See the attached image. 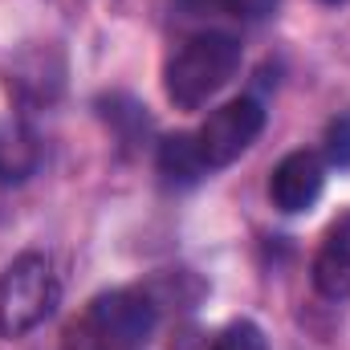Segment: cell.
<instances>
[{"label": "cell", "mask_w": 350, "mask_h": 350, "mask_svg": "<svg viewBox=\"0 0 350 350\" xmlns=\"http://www.w3.org/2000/svg\"><path fill=\"white\" fill-rule=\"evenodd\" d=\"M155 322H159V306L147 297V289H110L90 306V330L106 347L118 350L139 347L155 330Z\"/></svg>", "instance_id": "4"}, {"label": "cell", "mask_w": 350, "mask_h": 350, "mask_svg": "<svg viewBox=\"0 0 350 350\" xmlns=\"http://www.w3.org/2000/svg\"><path fill=\"white\" fill-rule=\"evenodd\" d=\"M159 172L172 183H196L200 175H208V163L200 155L196 135H172L159 143Z\"/></svg>", "instance_id": "8"}, {"label": "cell", "mask_w": 350, "mask_h": 350, "mask_svg": "<svg viewBox=\"0 0 350 350\" xmlns=\"http://www.w3.org/2000/svg\"><path fill=\"white\" fill-rule=\"evenodd\" d=\"M261 131H265V110L257 98H232L220 110H212L204 118V126L196 131V143H200V155H204L208 172L237 163L257 143Z\"/></svg>", "instance_id": "3"}, {"label": "cell", "mask_w": 350, "mask_h": 350, "mask_svg": "<svg viewBox=\"0 0 350 350\" xmlns=\"http://www.w3.org/2000/svg\"><path fill=\"white\" fill-rule=\"evenodd\" d=\"M41 167V143L25 122H0V183H25Z\"/></svg>", "instance_id": "7"}, {"label": "cell", "mask_w": 350, "mask_h": 350, "mask_svg": "<svg viewBox=\"0 0 350 350\" xmlns=\"http://www.w3.org/2000/svg\"><path fill=\"white\" fill-rule=\"evenodd\" d=\"M62 301V285L53 265L41 253H25L4 269L0 277V334L21 338L37 330Z\"/></svg>", "instance_id": "2"}, {"label": "cell", "mask_w": 350, "mask_h": 350, "mask_svg": "<svg viewBox=\"0 0 350 350\" xmlns=\"http://www.w3.org/2000/svg\"><path fill=\"white\" fill-rule=\"evenodd\" d=\"M237 70H241V45L228 33H200L172 53L163 86L179 110H200L216 90L232 82Z\"/></svg>", "instance_id": "1"}, {"label": "cell", "mask_w": 350, "mask_h": 350, "mask_svg": "<svg viewBox=\"0 0 350 350\" xmlns=\"http://www.w3.org/2000/svg\"><path fill=\"white\" fill-rule=\"evenodd\" d=\"M212 350H269V342H265L257 322H232L216 334Z\"/></svg>", "instance_id": "9"}, {"label": "cell", "mask_w": 350, "mask_h": 350, "mask_svg": "<svg viewBox=\"0 0 350 350\" xmlns=\"http://www.w3.org/2000/svg\"><path fill=\"white\" fill-rule=\"evenodd\" d=\"M326 159L334 167H350V114H338L326 126Z\"/></svg>", "instance_id": "10"}, {"label": "cell", "mask_w": 350, "mask_h": 350, "mask_svg": "<svg viewBox=\"0 0 350 350\" xmlns=\"http://www.w3.org/2000/svg\"><path fill=\"white\" fill-rule=\"evenodd\" d=\"M322 4H342V0H322Z\"/></svg>", "instance_id": "12"}, {"label": "cell", "mask_w": 350, "mask_h": 350, "mask_svg": "<svg viewBox=\"0 0 350 350\" xmlns=\"http://www.w3.org/2000/svg\"><path fill=\"white\" fill-rule=\"evenodd\" d=\"M277 8V0H216V12H232L241 21H261Z\"/></svg>", "instance_id": "11"}, {"label": "cell", "mask_w": 350, "mask_h": 350, "mask_svg": "<svg viewBox=\"0 0 350 350\" xmlns=\"http://www.w3.org/2000/svg\"><path fill=\"white\" fill-rule=\"evenodd\" d=\"M106 350H118V347H106Z\"/></svg>", "instance_id": "13"}, {"label": "cell", "mask_w": 350, "mask_h": 350, "mask_svg": "<svg viewBox=\"0 0 350 350\" xmlns=\"http://www.w3.org/2000/svg\"><path fill=\"white\" fill-rule=\"evenodd\" d=\"M326 187V163L322 155L314 151H293L285 155L277 167H273V179H269V200L285 212V216H297V212H310L318 204Z\"/></svg>", "instance_id": "5"}, {"label": "cell", "mask_w": 350, "mask_h": 350, "mask_svg": "<svg viewBox=\"0 0 350 350\" xmlns=\"http://www.w3.org/2000/svg\"><path fill=\"white\" fill-rule=\"evenodd\" d=\"M314 289L330 301L350 297V220L334 224L314 257Z\"/></svg>", "instance_id": "6"}]
</instances>
